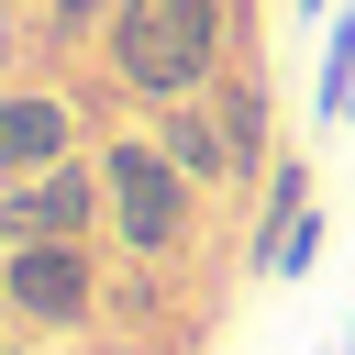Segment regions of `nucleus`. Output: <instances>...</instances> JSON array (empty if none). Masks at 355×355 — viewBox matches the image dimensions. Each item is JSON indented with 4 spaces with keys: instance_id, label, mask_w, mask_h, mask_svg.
<instances>
[{
    "instance_id": "obj_1",
    "label": "nucleus",
    "mask_w": 355,
    "mask_h": 355,
    "mask_svg": "<svg viewBox=\"0 0 355 355\" xmlns=\"http://www.w3.org/2000/svg\"><path fill=\"white\" fill-rule=\"evenodd\" d=\"M222 55H233V0H111V22H100V67L144 111L200 100L222 78Z\"/></svg>"
},
{
    "instance_id": "obj_2",
    "label": "nucleus",
    "mask_w": 355,
    "mask_h": 355,
    "mask_svg": "<svg viewBox=\"0 0 355 355\" xmlns=\"http://www.w3.org/2000/svg\"><path fill=\"white\" fill-rule=\"evenodd\" d=\"M100 178H111V255H122V266H144V277L189 266L211 189H189V178H178V155H166L155 133H111V144H100Z\"/></svg>"
},
{
    "instance_id": "obj_3",
    "label": "nucleus",
    "mask_w": 355,
    "mask_h": 355,
    "mask_svg": "<svg viewBox=\"0 0 355 355\" xmlns=\"http://www.w3.org/2000/svg\"><path fill=\"white\" fill-rule=\"evenodd\" d=\"M100 311H111L100 244H0V322L44 344V333H89Z\"/></svg>"
},
{
    "instance_id": "obj_4",
    "label": "nucleus",
    "mask_w": 355,
    "mask_h": 355,
    "mask_svg": "<svg viewBox=\"0 0 355 355\" xmlns=\"http://www.w3.org/2000/svg\"><path fill=\"white\" fill-rule=\"evenodd\" d=\"M111 233V178H100V144L44 166V178H11L0 189V244H100Z\"/></svg>"
},
{
    "instance_id": "obj_5",
    "label": "nucleus",
    "mask_w": 355,
    "mask_h": 355,
    "mask_svg": "<svg viewBox=\"0 0 355 355\" xmlns=\"http://www.w3.org/2000/svg\"><path fill=\"white\" fill-rule=\"evenodd\" d=\"M67 155H89V111H78L55 78L0 89V189H11V178H44V166H67Z\"/></svg>"
},
{
    "instance_id": "obj_6",
    "label": "nucleus",
    "mask_w": 355,
    "mask_h": 355,
    "mask_svg": "<svg viewBox=\"0 0 355 355\" xmlns=\"http://www.w3.org/2000/svg\"><path fill=\"white\" fill-rule=\"evenodd\" d=\"M144 133L178 155V178H189V189H211V200L255 189V178H244V155H233V133H222V111H211V89H200V100H166V111H144Z\"/></svg>"
},
{
    "instance_id": "obj_7",
    "label": "nucleus",
    "mask_w": 355,
    "mask_h": 355,
    "mask_svg": "<svg viewBox=\"0 0 355 355\" xmlns=\"http://www.w3.org/2000/svg\"><path fill=\"white\" fill-rule=\"evenodd\" d=\"M211 111H222L244 178H266V166H277V100H266V78H255V67H222V78H211Z\"/></svg>"
},
{
    "instance_id": "obj_8",
    "label": "nucleus",
    "mask_w": 355,
    "mask_h": 355,
    "mask_svg": "<svg viewBox=\"0 0 355 355\" xmlns=\"http://www.w3.org/2000/svg\"><path fill=\"white\" fill-rule=\"evenodd\" d=\"M311 266H322V200H311L300 222H277V233H255V277H266V288H300Z\"/></svg>"
},
{
    "instance_id": "obj_9",
    "label": "nucleus",
    "mask_w": 355,
    "mask_h": 355,
    "mask_svg": "<svg viewBox=\"0 0 355 355\" xmlns=\"http://www.w3.org/2000/svg\"><path fill=\"white\" fill-rule=\"evenodd\" d=\"M311 122H333V133L355 122V22H333V33H322V89H311Z\"/></svg>"
},
{
    "instance_id": "obj_10",
    "label": "nucleus",
    "mask_w": 355,
    "mask_h": 355,
    "mask_svg": "<svg viewBox=\"0 0 355 355\" xmlns=\"http://www.w3.org/2000/svg\"><path fill=\"white\" fill-rule=\"evenodd\" d=\"M300 211H311V155H288V144H277L266 200H255V233H277V222H300Z\"/></svg>"
},
{
    "instance_id": "obj_11",
    "label": "nucleus",
    "mask_w": 355,
    "mask_h": 355,
    "mask_svg": "<svg viewBox=\"0 0 355 355\" xmlns=\"http://www.w3.org/2000/svg\"><path fill=\"white\" fill-rule=\"evenodd\" d=\"M0 355H44V344H33V333H22V344H0Z\"/></svg>"
},
{
    "instance_id": "obj_12",
    "label": "nucleus",
    "mask_w": 355,
    "mask_h": 355,
    "mask_svg": "<svg viewBox=\"0 0 355 355\" xmlns=\"http://www.w3.org/2000/svg\"><path fill=\"white\" fill-rule=\"evenodd\" d=\"M311 11H333V0H300V22H311Z\"/></svg>"
},
{
    "instance_id": "obj_13",
    "label": "nucleus",
    "mask_w": 355,
    "mask_h": 355,
    "mask_svg": "<svg viewBox=\"0 0 355 355\" xmlns=\"http://www.w3.org/2000/svg\"><path fill=\"white\" fill-rule=\"evenodd\" d=\"M344 355H355V322H344Z\"/></svg>"
},
{
    "instance_id": "obj_14",
    "label": "nucleus",
    "mask_w": 355,
    "mask_h": 355,
    "mask_svg": "<svg viewBox=\"0 0 355 355\" xmlns=\"http://www.w3.org/2000/svg\"><path fill=\"white\" fill-rule=\"evenodd\" d=\"M333 22H355V11H333Z\"/></svg>"
}]
</instances>
